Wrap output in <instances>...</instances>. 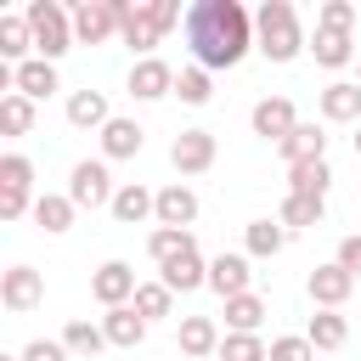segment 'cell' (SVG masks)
Segmentation results:
<instances>
[{"label":"cell","mask_w":361,"mask_h":361,"mask_svg":"<svg viewBox=\"0 0 361 361\" xmlns=\"http://www.w3.org/2000/svg\"><path fill=\"white\" fill-rule=\"evenodd\" d=\"M102 333H107V344L135 350V344L147 338V316H141L135 305H118V310H107V316H102Z\"/></svg>","instance_id":"cell-19"},{"label":"cell","mask_w":361,"mask_h":361,"mask_svg":"<svg viewBox=\"0 0 361 361\" xmlns=\"http://www.w3.org/2000/svg\"><path fill=\"white\" fill-rule=\"evenodd\" d=\"M327 186H333L327 158H310V164H293L288 169V192H299V197H327Z\"/></svg>","instance_id":"cell-26"},{"label":"cell","mask_w":361,"mask_h":361,"mask_svg":"<svg viewBox=\"0 0 361 361\" xmlns=\"http://www.w3.org/2000/svg\"><path fill=\"white\" fill-rule=\"evenodd\" d=\"M169 164H175L180 175H203V169L214 164V135H209V130H180V135L169 141Z\"/></svg>","instance_id":"cell-9"},{"label":"cell","mask_w":361,"mask_h":361,"mask_svg":"<svg viewBox=\"0 0 361 361\" xmlns=\"http://www.w3.org/2000/svg\"><path fill=\"white\" fill-rule=\"evenodd\" d=\"M135 288H141V282H135V271H130L124 259H107V265H102V271L90 276V293H96V299H102L107 310L130 305V299H135Z\"/></svg>","instance_id":"cell-10"},{"label":"cell","mask_w":361,"mask_h":361,"mask_svg":"<svg viewBox=\"0 0 361 361\" xmlns=\"http://www.w3.org/2000/svg\"><path fill=\"white\" fill-rule=\"evenodd\" d=\"M28 186H34V164L23 152L0 158V220H23L28 214Z\"/></svg>","instance_id":"cell-5"},{"label":"cell","mask_w":361,"mask_h":361,"mask_svg":"<svg viewBox=\"0 0 361 361\" xmlns=\"http://www.w3.org/2000/svg\"><path fill=\"white\" fill-rule=\"evenodd\" d=\"M45 299V276L34 271V265H11L6 276H0V305L6 310H34Z\"/></svg>","instance_id":"cell-11"},{"label":"cell","mask_w":361,"mask_h":361,"mask_svg":"<svg viewBox=\"0 0 361 361\" xmlns=\"http://www.w3.org/2000/svg\"><path fill=\"white\" fill-rule=\"evenodd\" d=\"M6 85H11L17 96L39 102V96H51V90H56V62L34 56V62H23V68H6Z\"/></svg>","instance_id":"cell-14"},{"label":"cell","mask_w":361,"mask_h":361,"mask_svg":"<svg viewBox=\"0 0 361 361\" xmlns=\"http://www.w3.org/2000/svg\"><path fill=\"white\" fill-rule=\"evenodd\" d=\"M0 361H23V355H0Z\"/></svg>","instance_id":"cell-44"},{"label":"cell","mask_w":361,"mask_h":361,"mask_svg":"<svg viewBox=\"0 0 361 361\" xmlns=\"http://www.w3.org/2000/svg\"><path fill=\"white\" fill-rule=\"evenodd\" d=\"M220 361H271V350L259 344V333H231L220 338Z\"/></svg>","instance_id":"cell-36"},{"label":"cell","mask_w":361,"mask_h":361,"mask_svg":"<svg viewBox=\"0 0 361 361\" xmlns=\"http://www.w3.org/2000/svg\"><path fill=\"white\" fill-rule=\"evenodd\" d=\"M226 322H231V333H259V322H265V299H259V293H237V299H226Z\"/></svg>","instance_id":"cell-30"},{"label":"cell","mask_w":361,"mask_h":361,"mask_svg":"<svg viewBox=\"0 0 361 361\" xmlns=\"http://www.w3.org/2000/svg\"><path fill=\"white\" fill-rule=\"evenodd\" d=\"M62 344H68V355H96V350L107 344V333H102L96 322H68V327H62Z\"/></svg>","instance_id":"cell-34"},{"label":"cell","mask_w":361,"mask_h":361,"mask_svg":"<svg viewBox=\"0 0 361 361\" xmlns=\"http://www.w3.org/2000/svg\"><path fill=\"white\" fill-rule=\"evenodd\" d=\"M180 248H192V231H169V226H158V231L147 237V254H152L158 265H169Z\"/></svg>","instance_id":"cell-37"},{"label":"cell","mask_w":361,"mask_h":361,"mask_svg":"<svg viewBox=\"0 0 361 361\" xmlns=\"http://www.w3.org/2000/svg\"><path fill=\"white\" fill-rule=\"evenodd\" d=\"M254 39V17L237 0H197L186 11V45L197 68H237Z\"/></svg>","instance_id":"cell-1"},{"label":"cell","mask_w":361,"mask_h":361,"mask_svg":"<svg viewBox=\"0 0 361 361\" xmlns=\"http://www.w3.org/2000/svg\"><path fill=\"white\" fill-rule=\"evenodd\" d=\"M310 56H316L322 68H344V62H355V39H350L344 28H316Z\"/></svg>","instance_id":"cell-25"},{"label":"cell","mask_w":361,"mask_h":361,"mask_svg":"<svg viewBox=\"0 0 361 361\" xmlns=\"http://www.w3.org/2000/svg\"><path fill=\"white\" fill-rule=\"evenodd\" d=\"M23 361H68V344H62V338H34V344L23 350Z\"/></svg>","instance_id":"cell-41"},{"label":"cell","mask_w":361,"mask_h":361,"mask_svg":"<svg viewBox=\"0 0 361 361\" xmlns=\"http://www.w3.org/2000/svg\"><path fill=\"white\" fill-rule=\"evenodd\" d=\"M316 28H344V34H350V28H355V6H350V0H327L322 17H316Z\"/></svg>","instance_id":"cell-40"},{"label":"cell","mask_w":361,"mask_h":361,"mask_svg":"<svg viewBox=\"0 0 361 361\" xmlns=\"http://www.w3.org/2000/svg\"><path fill=\"white\" fill-rule=\"evenodd\" d=\"M175 96H180L186 107H203V102L214 96V85H209V68H197V62H192V68H180V73H175Z\"/></svg>","instance_id":"cell-31"},{"label":"cell","mask_w":361,"mask_h":361,"mask_svg":"<svg viewBox=\"0 0 361 361\" xmlns=\"http://www.w3.org/2000/svg\"><path fill=\"white\" fill-rule=\"evenodd\" d=\"M209 288H214L220 299L248 293V259H243V254H214V259H209Z\"/></svg>","instance_id":"cell-18"},{"label":"cell","mask_w":361,"mask_h":361,"mask_svg":"<svg viewBox=\"0 0 361 361\" xmlns=\"http://www.w3.org/2000/svg\"><path fill=\"white\" fill-rule=\"evenodd\" d=\"M355 158H361V130H355Z\"/></svg>","instance_id":"cell-43"},{"label":"cell","mask_w":361,"mask_h":361,"mask_svg":"<svg viewBox=\"0 0 361 361\" xmlns=\"http://www.w3.org/2000/svg\"><path fill=\"white\" fill-rule=\"evenodd\" d=\"M276 152H282V164L293 169V164H310V158H327V135H322L316 124H299V130H293V135H288V141H282Z\"/></svg>","instance_id":"cell-24"},{"label":"cell","mask_w":361,"mask_h":361,"mask_svg":"<svg viewBox=\"0 0 361 361\" xmlns=\"http://www.w3.org/2000/svg\"><path fill=\"white\" fill-rule=\"evenodd\" d=\"M180 350L186 355H220V333L209 316H180Z\"/></svg>","instance_id":"cell-29"},{"label":"cell","mask_w":361,"mask_h":361,"mask_svg":"<svg viewBox=\"0 0 361 361\" xmlns=\"http://www.w3.org/2000/svg\"><path fill=\"white\" fill-rule=\"evenodd\" d=\"M147 214H158V192H147V186H135V180L113 192V220H118V226H141Z\"/></svg>","instance_id":"cell-20"},{"label":"cell","mask_w":361,"mask_h":361,"mask_svg":"<svg viewBox=\"0 0 361 361\" xmlns=\"http://www.w3.org/2000/svg\"><path fill=\"white\" fill-rule=\"evenodd\" d=\"M118 23H124V6H118V0H85V6L73 11V39L102 45V39L118 34Z\"/></svg>","instance_id":"cell-7"},{"label":"cell","mask_w":361,"mask_h":361,"mask_svg":"<svg viewBox=\"0 0 361 361\" xmlns=\"http://www.w3.org/2000/svg\"><path fill=\"white\" fill-rule=\"evenodd\" d=\"M130 96H141V102L175 96V68H169L164 56H141V62L130 68Z\"/></svg>","instance_id":"cell-13"},{"label":"cell","mask_w":361,"mask_h":361,"mask_svg":"<svg viewBox=\"0 0 361 361\" xmlns=\"http://www.w3.org/2000/svg\"><path fill=\"white\" fill-rule=\"evenodd\" d=\"M355 85H361V79H355Z\"/></svg>","instance_id":"cell-45"},{"label":"cell","mask_w":361,"mask_h":361,"mask_svg":"<svg viewBox=\"0 0 361 361\" xmlns=\"http://www.w3.org/2000/svg\"><path fill=\"white\" fill-rule=\"evenodd\" d=\"M169 299H175V293H169V288H164V282H141V288H135V299H130V305H135V310H141V316H147V322H152V316H169Z\"/></svg>","instance_id":"cell-38"},{"label":"cell","mask_w":361,"mask_h":361,"mask_svg":"<svg viewBox=\"0 0 361 361\" xmlns=\"http://www.w3.org/2000/svg\"><path fill=\"white\" fill-rule=\"evenodd\" d=\"M28 51H34V28H28V17H23V11H17V17H0V56H6L11 68H23Z\"/></svg>","instance_id":"cell-22"},{"label":"cell","mask_w":361,"mask_h":361,"mask_svg":"<svg viewBox=\"0 0 361 361\" xmlns=\"http://www.w3.org/2000/svg\"><path fill=\"white\" fill-rule=\"evenodd\" d=\"M73 197L68 192H45V197H34V220H39V231H68L73 226Z\"/></svg>","instance_id":"cell-27"},{"label":"cell","mask_w":361,"mask_h":361,"mask_svg":"<svg viewBox=\"0 0 361 361\" xmlns=\"http://www.w3.org/2000/svg\"><path fill=\"white\" fill-rule=\"evenodd\" d=\"M305 288H310V299H316L322 310H338V305H344V299H350V293H355L361 282H355V276H350V271H344V265L333 259V265H316Z\"/></svg>","instance_id":"cell-12"},{"label":"cell","mask_w":361,"mask_h":361,"mask_svg":"<svg viewBox=\"0 0 361 361\" xmlns=\"http://www.w3.org/2000/svg\"><path fill=\"white\" fill-rule=\"evenodd\" d=\"M107 118L113 113H107V96L102 90H73L68 96V124L73 130H107Z\"/></svg>","instance_id":"cell-21"},{"label":"cell","mask_w":361,"mask_h":361,"mask_svg":"<svg viewBox=\"0 0 361 361\" xmlns=\"http://www.w3.org/2000/svg\"><path fill=\"white\" fill-rule=\"evenodd\" d=\"M197 282H209V259H203L197 243H192V248H180V254L164 265V288H169V293H186V288H197Z\"/></svg>","instance_id":"cell-17"},{"label":"cell","mask_w":361,"mask_h":361,"mask_svg":"<svg viewBox=\"0 0 361 361\" xmlns=\"http://www.w3.org/2000/svg\"><path fill=\"white\" fill-rule=\"evenodd\" d=\"M282 243H288L282 220H254L248 226V254H282Z\"/></svg>","instance_id":"cell-35"},{"label":"cell","mask_w":361,"mask_h":361,"mask_svg":"<svg viewBox=\"0 0 361 361\" xmlns=\"http://www.w3.org/2000/svg\"><path fill=\"white\" fill-rule=\"evenodd\" d=\"M254 34H259V51L271 62H293L305 51V28H299V11L288 0H265L254 11Z\"/></svg>","instance_id":"cell-2"},{"label":"cell","mask_w":361,"mask_h":361,"mask_svg":"<svg viewBox=\"0 0 361 361\" xmlns=\"http://www.w3.org/2000/svg\"><path fill=\"white\" fill-rule=\"evenodd\" d=\"M271 361H316V344L305 333H288V338H271Z\"/></svg>","instance_id":"cell-39"},{"label":"cell","mask_w":361,"mask_h":361,"mask_svg":"<svg viewBox=\"0 0 361 361\" xmlns=\"http://www.w3.org/2000/svg\"><path fill=\"white\" fill-rule=\"evenodd\" d=\"M141 141H147V130L135 118H107V130H102V152L107 158H135Z\"/></svg>","instance_id":"cell-23"},{"label":"cell","mask_w":361,"mask_h":361,"mask_svg":"<svg viewBox=\"0 0 361 361\" xmlns=\"http://www.w3.org/2000/svg\"><path fill=\"white\" fill-rule=\"evenodd\" d=\"M23 17H28V28H34V51H39L45 62H56V56L73 45V17H68L56 0H34Z\"/></svg>","instance_id":"cell-4"},{"label":"cell","mask_w":361,"mask_h":361,"mask_svg":"<svg viewBox=\"0 0 361 361\" xmlns=\"http://www.w3.org/2000/svg\"><path fill=\"white\" fill-rule=\"evenodd\" d=\"M316 107H322V118H327V124H350V118H361V85L333 79V85L316 96Z\"/></svg>","instance_id":"cell-16"},{"label":"cell","mask_w":361,"mask_h":361,"mask_svg":"<svg viewBox=\"0 0 361 361\" xmlns=\"http://www.w3.org/2000/svg\"><path fill=\"white\" fill-rule=\"evenodd\" d=\"M322 209H327V197H299V192H288L282 197V226H322Z\"/></svg>","instance_id":"cell-33"},{"label":"cell","mask_w":361,"mask_h":361,"mask_svg":"<svg viewBox=\"0 0 361 361\" xmlns=\"http://www.w3.org/2000/svg\"><path fill=\"white\" fill-rule=\"evenodd\" d=\"M152 220H158V226H169V231H186V226L197 220V192H192V186H180V180H175V186H164V192H158V214H152Z\"/></svg>","instance_id":"cell-15"},{"label":"cell","mask_w":361,"mask_h":361,"mask_svg":"<svg viewBox=\"0 0 361 361\" xmlns=\"http://www.w3.org/2000/svg\"><path fill=\"white\" fill-rule=\"evenodd\" d=\"M68 197H73V209H113V180H107V164L102 158H79L73 164V175H68Z\"/></svg>","instance_id":"cell-6"},{"label":"cell","mask_w":361,"mask_h":361,"mask_svg":"<svg viewBox=\"0 0 361 361\" xmlns=\"http://www.w3.org/2000/svg\"><path fill=\"white\" fill-rule=\"evenodd\" d=\"M0 130H6V135H28V130H34V102L17 96V90L0 96Z\"/></svg>","instance_id":"cell-32"},{"label":"cell","mask_w":361,"mask_h":361,"mask_svg":"<svg viewBox=\"0 0 361 361\" xmlns=\"http://www.w3.org/2000/svg\"><path fill=\"white\" fill-rule=\"evenodd\" d=\"M293 130H299V113H293L288 96H265V102H254V135H259V141H276V147H282Z\"/></svg>","instance_id":"cell-8"},{"label":"cell","mask_w":361,"mask_h":361,"mask_svg":"<svg viewBox=\"0 0 361 361\" xmlns=\"http://www.w3.org/2000/svg\"><path fill=\"white\" fill-rule=\"evenodd\" d=\"M338 265L361 282V237H344V243H338Z\"/></svg>","instance_id":"cell-42"},{"label":"cell","mask_w":361,"mask_h":361,"mask_svg":"<svg viewBox=\"0 0 361 361\" xmlns=\"http://www.w3.org/2000/svg\"><path fill=\"white\" fill-rule=\"evenodd\" d=\"M175 17H180V11H175L169 0H135V6H124L118 39H124L130 51H141V56H147V51H152V45L175 28Z\"/></svg>","instance_id":"cell-3"},{"label":"cell","mask_w":361,"mask_h":361,"mask_svg":"<svg viewBox=\"0 0 361 361\" xmlns=\"http://www.w3.org/2000/svg\"><path fill=\"white\" fill-rule=\"evenodd\" d=\"M305 338H310L316 350H344V338H350V322H344L338 310H316V316H310V327H305Z\"/></svg>","instance_id":"cell-28"}]
</instances>
